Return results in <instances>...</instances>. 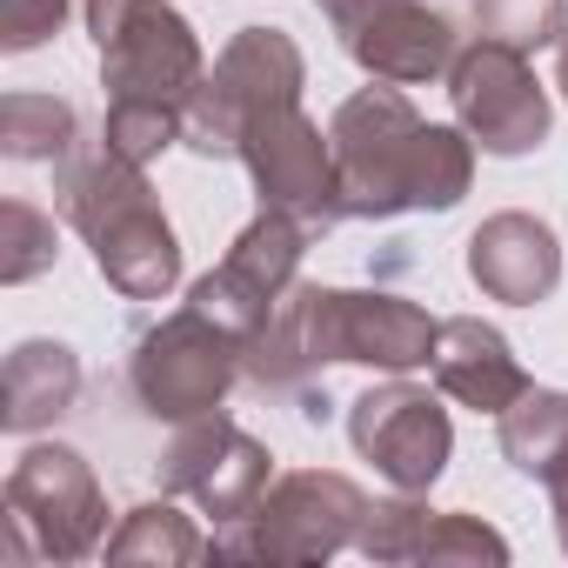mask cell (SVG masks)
Wrapping results in <instances>:
<instances>
[{"instance_id": "8", "label": "cell", "mask_w": 568, "mask_h": 568, "mask_svg": "<svg viewBox=\"0 0 568 568\" xmlns=\"http://www.w3.org/2000/svg\"><path fill=\"white\" fill-rule=\"evenodd\" d=\"M302 81H308V61H302V48L288 34H281V28H241L214 54L207 81L194 88L187 121H181V141L201 161H234L241 154V134L267 108L302 101Z\"/></svg>"}, {"instance_id": "7", "label": "cell", "mask_w": 568, "mask_h": 568, "mask_svg": "<svg viewBox=\"0 0 568 568\" xmlns=\"http://www.w3.org/2000/svg\"><path fill=\"white\" fill-rule=\"evenodd\" d=\"M241 335H227L214 315H201L194 302L161 315L154 328L134 335V355H128V388L141 402V415L181 428V422H201V415H221L227 388L241 382Z\"/></svg>"}, {"instance_id": "18", "label": "cell", "mask_w": 568, "mask_h": 568, "mask_svg": "<svg viewBox=\"0 0 568 568\" xmlns=\"http://www.w3.org/2000/svg\"><path fill=\"white\" fill-rule=\"evenodd\" d=\"M81 395V355L68 342H21L0 375V422L8 435H34L48 422H61Z\"/></svg>"}, {"instance_id": "26", "label": "cell", "mask_w": 568, "mask_h": 568, "mask_svg": "<svg viewBox=\"0 0 568 568\" xmlns=\"http://www.w3.org/2000/svg\"><path fill=\"white\" fill-rule=\"evenodd\" d=\"M555 88H561V101H568V34L555 41Z\"/></svg>"}, {"instance_id": "3", "label": "cell", "mask_w": 568, "mask_h": 568, "mask_svg": "<svg viewBox=\"0 0 568 568\" xmlns=\"http://www.w3.org/2000/svg\"><path fill=\"white\" fill-rule=\"evenodd\" d=\"M88 34L101 48L108 121L101 141L128 161H154L181 141L187 101L207 81V54L174 0H88Z\"/></svg>"}, {"instance_id": "14", "label": "cell", "mask_w": 568, "mask_h": 568, "mask_svg": "<svg viewBox=\"0 0 568 568\" xmlns=\"http://www.w3.org/2000/svg\"><path fill=\"white\" fill-rule=\"evenodd\" d=\"M274 481V455L267 442H254L241 422L227 415H201L181 422L174 442L161 448V495H187L201 515L214 521H241Z\"/></svg>"}, {"instance_id": "9", "label": "cell", "mask_w": 568, "mask_h": 568, "mask_svg": "<svg viewBox=\"0 0 568 568\" xmlns=\"http://www.w3.org/2000/svg\"><path fill=\"white\" fill-rule=\"evenodd\" d=\"M448 101H455V121L462 134L481 148V154H535L555 128V108H548V88L535 81L528 54L508 48V41H468L448 68Z\"/></svg>"}, {"instance_id": "16", "label": "cell", "mask_w": 568, "mask_h": 568, "mask_svg": "<svg viewBox=\"0 0 568 568\" xmlns=\"http://www.w3.org/2000/svg\"><path fill=\"white\" fill-rule=\"evenodd\" d=\"M468 281L488 295V302H508V308H535L561 288V247H555V227L535 221V214H488L475 234H468Z\"/></svg>"}, {"instance_id": "23", "label": "cell", "mask_w": 568, "mask_h": 568, "mask_svg": "<svg viewBox=\"0 0 568 568\" xmlns=\"http://www.w3.org/2000/svg\"><path fill=\"white\" fill-rule=\"evenodd\" d=\"M54 221L28 201H8L0 207V274L8 281H34L41 267H54Z\"/></svg>"}, {"instance_id": "6", "label": "cell", "mask_w": 568, "mask_h": 568, "mask_svg": "<svg viewBox=\"0 0 568 568\" xmlns=\"http://www.w3.org/2000/svg\"><path fill=\"white\" fill-rule=\"evenodd\" d=\"M8 561H81L108 548V495L88 468V455L41 442L14 462L0 495Z\"/></svg>"}, {"instance_id": "21", "label": "cell", "mask_w": 568, "mask_h": 568, "mask_svg": "<svg viewBox=\"0 0 568 568\" xmlns=\"http://www.w3.org/2000/svg\"><path fill=\"white\" fill-rule=\"evenodd\" d=\"M0 154L61 168L74 154V108L61 94H8L0 101Z\"/></svg>"}, {"instance_id": "22", "label": "cell", "mask_w": 568, "mask_h": 568, "mask_svg": "<svg viewBox=\"0 0 568 568\" xmlns=\"http://www.w3.org/2000/svg\"><path fill=\"white\" fill-rule=\"evenodd\" d=\"M475 34L508 41V48H555L568 34V0H468Z\"/></svg>"}, {"instance_id": "20", "label": "cell", "mask_w": 568, "mask_h": 568, "mask_svg": "<svg viewBox=\"0 0 568 568\" xmlns=\"http://www.w3.org/2000/svg\"><path fill=\"white\" fill-rule=\"evenodd\" d=\"M101 555L108 561H161V568H181V561H201L207 555V535L174 501H141V508L121 515V528L108 535Z\"/></svg>"}, {"instance_id": "17", "label": "cell", "mask_w": 568, "mask_h": 568, "mask_svg": "<svg viewBox=\"0 0 568 568\" xmlns=\"http://www.w3.org/2000/svg\"><path fill=\"white\" fill-rule=\"evenodd\" d=\"M435 388L448 395V402H462V408H475V415H508L535 382H528V368L515 362V348H508V335L495 328V322H481V315H455V322H442V335H435Z\"/></svg>"}, {"instance_id": "25", "label": "cell", "mask_w": 568, "mask_h": 568, "mask_svg": "<svg viewBox=\"0 0 568 568\" xmlns=\"http://www.w3.org/2000/svg\"><path fill=\"white\" fill-rule=\"evenodd\" d=\"M548 488V508H555V535H561V555H568V462L541 481Z\"/></svg>"}, {"instance_id": "1", "label": "cell", "mask_w": 568, "mask_h": 568, "mask_svg": "<svg viewBox=\"0 0 568 568\" xmlns=\"http://www.w3.org/2000/svg\"><path fill=\"white\" fill-rule=\"evenodd\" d=\"M435 335H442V322L402 295H382V288L355 295V288L295 281L274 302V315L247 335L241 382H254L261 395H302L335 362H355L375 375H415L435 362Z\"/></svg>"}, {"instance_id": "2", "label": "cell", "mask_w": 568, "mask_h": 568, "mask_svg": "<svg viewBox=\"0 0 568 568\" xmlns=\"http://www.w3.org/2000/svg\"><path fill=\"white\" fill-rule=\"evenodd\" d=\"M342 221H395L408 207L448 214L475 181V141L462 128H435L395 81L348 94L328 121Z\"/></svg>"}, {"instance_id": "11", "label": "cell", "mask_w": 568, "mask_h": 568, "mask_svg": "<svg viewBox=\"0 0 568 568\" xmlns=\"http://www.w3.org/2000/svg\"><path fill=\"white\" fill-rule=\"evenodd\" d=\"M234 161H247L261 207L295 214L308 234H322V227H335V221H342L335 141H328V134L302 114V101L267 108V114L241 134V154H234Z\"/></svg>"}, {"instance_id": "15", "label": "cell", "mask_w": 568, "mask_h": 568, "mask_svg": "<svg viewBox=\"0 0 568 568\" xmlns=\"http://www.w3.org/2000/svg\"><path fill=\"white\" fill-rule=\"evenodd\" d=\"M368 561H488L501 568L508 561V535L488 528L481 515H462V508H428L415 495H395V501H375L362 541H355Z\"/></svg>"}, {"instance_id": "4", "label": "cell", "mask_w": 568, "mask_h": 568, "mask_svg": "<svg viewBox=\"0 0 568 568\" xmlns=\"http://www.w3.org/2000/svg\"><path fill=\"white\" fill-rule=\"evenodd\" d=\"M54 207L81 227L94 247V267L114 281L128 302H168L181 281V241L148 187V168L101 148H74L54 168Z\"/></svg>"}, {"instance_id": "5", "label": "cell", "mask_w": 568, "mask_h": 568, "mask_svg": "<svg viewBox=\"0 0 568 568\" xmlns=\"http://www.w3.org/2000/svg\"><path fill=\"white\" fill-rule=\"evenodd\" d=\"M368 515H375V501L348 475L295 468V475H274L267 495L241 521H221L207 555H221V561H328L362 541Z\"/></svg>"}, {"instance_id": "10", "label": "cell", "mask_w": 568, "mask_h": 568, "mask_svg": "<svg viewBox=\"0 0 568 568\" xmlns=\"http://www.w3.org/2000/svg\"><path fill=\"white\" fill-rule=\"evenodd\" d=\"M348 442L362 462H375V475L395 495H428L455 455L448 408L408 375H388L348 402Z\"/></svg>"}, {"instance_id": "19", "label": "cell", "mask_w": 568, "mask_h": 568, "mask_svg": "<svg viewBox=\"0 0 568 568\" xmlns=\"http://www.w3.org/2000/svg\"><path fill=\"white\" fill-rule=\"evenodd\" d=\"M501 455L515 462V475L548 481L568 462V395L561 388H528L501 415Z\"/></svg>"}, {"instance_id": "13", "label": "cell", "mask_w": 568, "mask_h": 568, "mask_svg": "<svg viewBox=\"0 0 568 568\" xmlns=\"http://www.w3.org/2000/svg\"><path fill=\"white\" fill-rule=\"evenodd\" d=\"M302 247H308V227H302L295 214L261 207V214L234 234V247L221 254V267L194 281L187 302H194L201 315H214L227 335L247 342V335L274 315V302L302 281Z\"/></svg>"}, {"instance_id": "12", "label": "cell", "mask_w": 568, "mask_h": 568, "mask_svg": "<svg viewBox=\"0 0 568 568\" xmlns=\"http://www.w3.org/2000/svg\"><path fill=\"white\" fill-rule=\"evenodd\" d=\"M322 21L335 28L342 54L355 68H368L375 81L415 88L455 68V21L428 0H315Z\"/></svg>"}, {"instance_id": "24", "label": "cell", "mask_w": 568, "mask_h": 568, "mask_svg": "<svg viewBox=\"0 0 568 568\" xmlns=\"http://www.w3.org/2000/svg\"><path fill=\"white\" fill-rule=\"evenodd\" d=\"M61 21H68V0H0V48L28 54L48 34H61Z\"/></svg>"}]
</instances>
